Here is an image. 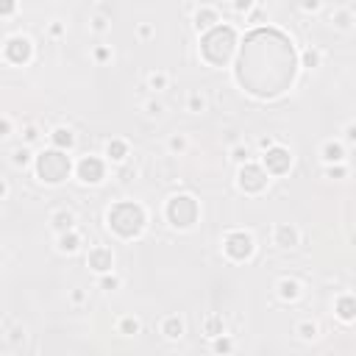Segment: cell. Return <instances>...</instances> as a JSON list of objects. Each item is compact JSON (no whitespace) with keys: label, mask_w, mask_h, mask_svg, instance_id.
<instances>
[{"label":"cell","mask_w":356,"mask_h":356,"mask_svg":"<svg viewBox=\"0 0 356 356\" xmlns=\"http://www.w3.org/2000/svg\"><path fill=\"white\" fill-rule=\"evenodd\" d=\"M67 172H70V161H67L64 153L47 150V153L39 156V175H42L47 184H58L61 178H67Z\"/></svg>","instance_id":"cell-4"},{"label":"cell","mask_w":356,"mask_h":356,"mask_svg":"<svg viewBox=\"0 0 356 356\" xmlns=\"http://www.w3.org/2000/svg\"><path fill=\"white\" fill-rule=\"evenodd\" d=\"M298 56L292 42L275 28H256L245 36L236 78L256 97H275L292 86Z\"/></svg>","instance_id":"cell-1"},{"label":"cell","mask_w":356,"mask_h":356,"mask_svg":"<svg viewBox=\"0 0 356 356\" xmlns=\"http://www.w3.org/2000/svg\"><path fill=\"white\" fill-rule=\"evenodd\" d=\"M239 184H242V189H248V192H259V189L267 184V175H264L259 167H245L242 175H239Z\"/></svg>","instance_id":"cell-6"},{"label":"cell","mask_w":356,"mask_h":356,"mask_svg":"<svg viewBox=\"0 0 356 356\" xmlns=\"http://www.w3.org/2000/svg\"><path fill=\"white\" fill-rule=\"evenodd\" d=\"M250 239L245 236V234H231L228 236V242H225V250L234 256V259H245L248 253H250Z\"/></svg>","instance_id":"cell-7"},{"label":"cell","mask_w":356,"mask_h":356,"mask_svg":"<svg viewBox=\"0 0 356 356\" xmlns=\"http://www.w3.org/2000/svg\"><path fill=\"white\" fill-rule=\"evenodd\" d=\"M339 312H342V317H353L356 303H353V300H342V303H339Z\"/></svg>","instance_id":"cell-12"},{"label":"cell","mask_w":356,"mask_h":356,"mask_svg":"<svg viewBox=\"0 0 356 356\" xmlns=\"http://www.w3.org/2000/svg\"><path fill=\"white\" fill-rule=\"evenodd\" d=\"M286 167H289V153H286V150L275 147V150L267 153V170H273V172H284Z\"/></svg>","instance_id":"cell-8"},{"label":"cell","mask_w":356,"mask_h":356,"mask_svg":"<svg viewBox=\"0 0 356 356\" xmlns=\"http://www.w3.org/2000/svg\"><path fill=\"white\" fill-rule=\"evenodd\" d=\"M108 222H111V228H114L120 236H134V234L142 231L145 214H142V209L134 206V203H120V206L111 209Z\"/></svg>","instance_id":"cell-3"},{"label":"cell","mask_w":356,"mask_h":356,"mask_svg":"<svg viewBox=\"0 0 356 356\" xmlns=\"http://www.w3.org/2000/svg\"><path fill=\"white\" fill-rule=\"evenodd\" d=\"M167 214H170V220H172L175 225H181V228H184V225H192V222H195V217H197V206H195V200H192V197L181 195V197L170 200Z\"/></svg>","instance_id":"cell-5"},{"label":"cell","mask_w":356,"mask_h":356,"mask_svg":"<svg viewBox=\"0 0 356 356\" xmlns=\"http://www.w3.org/2000/svg\"><path fill=\"white\" fill-rule=\"evenodd\" d=\"M234 44H236L234 31L225 28V25H217V28H211V31L203 36L200 50H203V56H206L211 64H225V61L231 58V53H234Z\"/></svg>","instance_id":"cell-2"},{"label":"cell","mask_w":356,"mask_h":356,"mask_svg":"<svg viewBox=\"0 0 356 356\" xmlns=\"http://www.w3.org/2000/svg\"><path fill=\"white\" fill-rule=\"evenodd\" d=\"M8 56H11L14 61L25 58V56H28V42H25V39H14V42L8 44Z\"/></svg>","instance_id":"cell-10"},{"label":"cell","mask_w":356,"mask_h":356,"mask_svg":"<svg viewBox=\"0 0 356 356\" xmlns=\"http://www.w3.org/2000/svg\"><path fill=\"white\" fill-rule=\"evenodd\" d=\"M103 175V164L97 159H83L81 161V178L83 181H100Z\"/></svg>","instance_id":"cell-9"},{"label":"cell","mask_w":356,"mask_h":356,"mask_svg":"<svg viewBox=\"0 0 356 356\" xmlns=\"http://www.w3.org/2000/svg\"><path fill=\"white\" fill-rule=\"evenodd\" d=\"M92 261L97 264V270H103L106 261H108V253H106V250H97V253H92Z\"/></svg>","instance_id":"cell-11"},{"label":"cell","mask_w":356,"mask_h":356,"mask_svg":"<svg viewBox=\"0 0 356 356\" xmlns=\"http://www.w3.org/2000/svg\"><path fill=\"white\" fill-rule=\"evenodd\" d=\"M56 142H58V145H64V142L70 145V134H67V131H58V136H56Z\"/></svg>","instance_id":"cell-13"}]
</instances>
